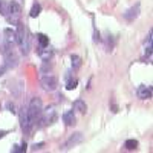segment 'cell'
<instances>
[{"label":"cell","instance_id":"cell-1","mask_svg":"<svg viewBox=\"0 0 153 153\" xmlns=\"http://www.w3.org/2000/svg\"><path fill=\"white\" fill-rule=\"evenodd\" d=\"M42 100L40 98H32L31 103L28 106V117H29V121L32 124V127L37 126V123H42Z\"/></svg>","mask_w":153,"mask_h":153},{"label":"cell","instance_id":"cell-2","mask_svg":"<svg viewBox=\"0 0 153 153\" xmlns=\"http://www.w3.org/2000/svg\"><path fill=\"white\" fill-rule=\"evenodd\" d=\"M17 45L22 49V54L26 55L29 52V37H28V31L25 29V26L19 22L17 23Z\"/></svg>","mask_w":153,"mask_h":153},{"label":"cell","instance_id":"cell-3","mask_svg":"<svg viewBox=\"0 0 153 153\" xmlns=\"http://www.w3.org/2000/svg\"><path fill=\"white\" fill-rule=\"evenodd\" d=\"M3 35H5V40H3V51H8V49H12L14 48V45H17V32L14 29H9L6 28L3 31Z\"/></svg>","mask_w":153,"mask_h":153},{"label":"cell","instance_id":"cell-4","mask_svg":"<svg viewBox=\"0 0 153 153\" xmlns=\"http://www.w3.org/2000/svg\"><path fill=\"white\" fill-rule=\"evenodd\" d=\"M57 84H58V80H57V76L52 75V74H45L42 76V86L45 91L48 92H52L57 89Z\"/></svg>","mask_w":153,"mask_h":153},{"label":"cell","instance_id":"cell-5","mask_svg":"<svg viewBox=\"0 0 153 153\" xmlns=\"http://www.w3.org/2000/svg\"><path fill=\"white\" fill-rule=\"evenodd\" d=\"M20 124H22V130L26 135H29L32 132L34 127H32V124L29 121V117H28V107H23L22 112H20Z\"/></svg>","mask_w":153,"mask_h":153},{"label":"cell","instance_id":"cell-6","mask_svg":"<svg viewBox=\"0 0 153 153\" xmlns=\"http://www.w3.org/2000/svg\"><path fill=\"white\" fill-rule=\"evenodd\" d=\"M3 57H5V68L6 69H11V68H16L17 66V55L14 54V49H8V51H3Z\"/></svg>","mask_w":153,"mask_h":153},{"label":"cell","instance_id":"cell-7","mask_svg":"<svg viewBox=\"0 0 153 153\" xmlns=\"http://www.w3.org/2000/svg\"><path fill=\"white\" fill-rule=\"evenodd\" d=\"M57 121V110L51 106V107H48V109H45L43 112H42V123H45V124H52V123H55Z\"/></svg>","mask_w":153,"mask_h":153},{"label":"cell","instance_id":"cell-8","mask_svg":"<svg viewBox=\"0 0 153 153\" xmlns=\"http://www.w3.org/2000/svg\"><path fill=\"white\" fill-rule=\"evenodd\" d=\"M139 12H141V5L139 3H136V5H133L132 8H129L124 14H123V17L127 20V22H135V19H138V16H139Z\"/></svg>","mask_w":153,"mask_h":153},{"label":"cell","instance_id":"cell-9","mask_svg":"<svg viewBox=\"0 0 153 153\" xmlns=\"http://www.w3.org/2000/svg\"><path fill=\"white\" fill-rule=\"evenodd\" d=\"M83 141V135L80 133V132H76V133H74L68 141L63 144V147L60 149V150H69V149H72V147H75L76 144H80Z\"/></svg>","mask_w":153,"mask_h":153},{"label":"cell","instance_id":"cell-10","mask_svg":"<svg viewBox=\"0 0 153 153\" xmlns=\"http://www.w3.org/2000/svg\"><path fill=\"white\" fill-rule=\"evenodd\" d=\"M136 94H138V98H141V100H149V98H152V87L143 84V86L138 87Z\"/></svg>","mask_w":153,"mask_h":153},{"label":"cell","instance_id":"cell-11","mask_svg":"<svg viewBox=\"0 0 153 153\" xmlns=\"http://www.w3.org/2000/svg\"><path fill=\"white\" fill-rule=\"evenodd\" d=\"M63 121H65V124H66V126H75L76 118H75L74 110H66L65 113H63Z\"/></svg>","mask_w":153,"mask_h":153},{"label":"cell","instance_id":"cell-12","mask_svg":"<svg viewBox=\"0 0 153 153\" xmlns=\"http://www.w3.org/2000/svg\"><path fill=\"white\" fill-rule=\"evenodd\" d=\"M37 55L40 57L43 61H49L51 58H52V51L48 49V46L46 48H40V49L37 51Z\"/></svg>","mask_w":153,"mask_h":153},{"label":"cell","instance_id":"cell-13","mask_svg":"<svg viewBox=\"0 0 153 153\" xmlns=\"http://www.w3.org/2000/svg\"><path fill=\"white\" fill-rule=\"evenodd\" d=\"M66 89L68 91H74V89L76 87V84H78V81H76V78H74V76L71 75V72H68L66 75Z\"/></svg>","mask_w":153,"mask_h":153},{"label":"cell","instance_id":"cell-14","mask_svg":"<svg viewBox=\"0 0 153 153\" xmlns=\"http://www.w3.org/2000/svg\"><path fill=\"white\" fill-rule=\"evenodd\" d=\"M74 109L76 112H80V113H86L87 112V106L83 100H75L74 101Z\"/></svg>","mask_w":153,"mask_h":153},{"label":"cell","instance_id":"cell-15","mask_svg":"<svg viewBox=\"0 0 153 153\" xmlns=\"http://www.w3.org/2000/svg\"><path fill=\"white\" fill-rule=\"evenodd\" d=\"M37 42L40 45V48H46L49 45V37L45 34H37Z\"/></svg>","mask_w":153,"mask_h":153},{"label":"cell","instance_id":"cell-16","mask_svg":"<svg viewBox=\"0 0 153 153\" xmlns=\"http://www.w3.org/2000/svg\"><path fill=\"white\" fill-rule=\"evenodd\" d=\"M40 11H42V6H40V3H38V2H35V3L32 5V8H31L29 16H31V17H37L38 14H40Z\"/></svg>","mask_w":153,"mask_h":153},{"label":"cell","instance_id":"cell-17","mask_svg":"<svg viewBox=\"0 0 153 153\" xmlns=\"http://www.w3.org/2000/svg\"><path fill=\"white\" fill-rule=\"evenodd\" d=\"M71 61H72V68H74V69H78V68L81 66V58H80L78 55H75V54L71 55Z\"/></svg>","mask_w":153,"mask_h":153},{"label":"cell","instance_id":"cell-18","mask_svg":"<svg viewBox=\"0 0 153 153\" xmlns=\"http://www.w3.org/2000/svg\"><path fill=\"white\" fill-rule=\"evenodd\" d=\"M124 147L127 150H135L138 147V141H136V139H127V141L124 143Z\"/></svg>","mask_w":153,"mask_h":153},{"label":"cell","instance_id":"cell-19","mask_svg":"<svg viewBox=\"0 0 153 153\" xmlns=\"http://www.w3.org/2000/svg\"><path fill=\"white\" fill-rule=\"evenodd\" d=\"M6 107H8V110H9L11 113H16V106L12 104V103H6Z\"/></svg>","mask_w":153,"mask_h":153},{"label":"cell","instance_id":"cell-20","mask_svg":"<svg viewBox=\"0 0 153 153\" xmlns=\"http://www.w3.org/2000/svg\"><path fill=\"white\" fill-rule=\"evenodd\" d=\"M45 146V143H38V144H34L32 146V150H38V149H42Z\"/></svg>","mask_w":153,"mask_h":153},{"label":"cell","instance_id":"cell-21","mask_svg":"<svg viewBox=\"0 0 153 153\" xmlns=\"http://www.w3.org/2000/svg\"><path fill=\"white\" fill-rule=\"evenodd\" d=\"M6 133H8V132H6V130H3V132H0V138H3V136H5V135H6Z\"/></svg>","mask_w":153,"mask_h":153},{"label":"cell","instance_id":"cell-22","mask_svg":"<svg viewBox=\"0 0 153 153\" xmlns=\"http://www.w3.org/2000/svg\"><path fill=\"white\" fill-rule=\"evenodd\" d=\"M5 71H6V68H2V69H0V76L3 75V72H5Z\"/></svg>","mask_w":153,"mask_h":153},{"label":"cell","instance_id":"cell-23","mask_svg":"<svg viewBox=\"0 0 153 153\" xmlns=\"http://www.w3.org/2000/svg\"><path fill=\"white\" fill-rule=\"evenodd\" d=\"M23 2V0H17V3H22Z\"/></svg>","mask_w":153,"mask_h":153}]
</instances>
